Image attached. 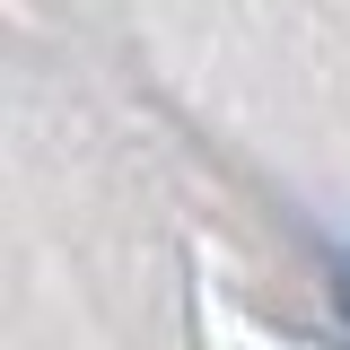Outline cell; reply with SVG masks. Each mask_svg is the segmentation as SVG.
Listing matches in <instances>:
<instances>
[{"instance_id": "obj_1", "label": "cell", "mask_w": 350, "mask_h": 350, "mask_svg": "<svg viewBox=\"0 0 350 350\" xmlns=\"http://www.w3.org/2000/svg\"><path fill=\"white\" fill-rule=\"evenodd\" d=\"M333 289H342V306H350V245H333Z\"/></svg>"}]
</instances>
